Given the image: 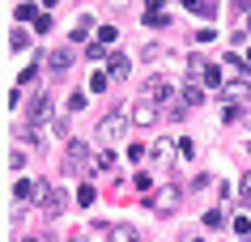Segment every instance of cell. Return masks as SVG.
I'll return each mask as SVG.
<instances>
[{"label":"cell","mask_w":251,"mask_h":242,"mask_svg":"<svg viewBox=\"0 0 251 242\" xmlns=\"http://www.w3.org/2000/svg\"><path fill=\"white\" fill-rule=\"evenodd\" d=\"M68 242H90V238H85V234H73V238H68Z\"/></svg>","instance_id":"obj_30"},{"label":"cell","mask_w":251,"mask_h":242,"mask_svg":"<svg viewBox=\"0 0 251 242\" xmlns=\"http://www.w3.org/2000/svg\"><path fill=\"white\" fill-rule=\"evenodd\" d=\"M226 98H230V102H234V98H247V85H243V81H230V85H226Z\"/></svg>","instance_id":"obj_16"},{"label":"cell","mask_w":251,"mask_h":242,"mask_svg":"<svg viewBox=\"0 0 251 242\" xmlns=\"http://www.w3.org/2000/svg\"><path fill=\"white\" fill-rule=\"evenodd\" d=\"M132 119L141 123V128H145V123H153V119H158V102H145V98H141V102H136V110H132Z\"/></svg>","instance_id":"obj_7"},{"label":"cell","mask_w":251,"mask_h":242,"mask_svg":"<svg viewBox=\"0 0 251 242\" xmlns=\"http://www.w3.org/2000/svg\"><path fill=\"white\" fill-rule=\"evenodd\" d=\"M238 119H243V123H247V128H251V110H243V115H238Z\"/></svg>","instance_id":"obj_29"},{"label":"cell","mask_w":251,"mask_h":242,"mask_svg":"<svg viewBox=\"0 0 251 242\" xmlns=\"http://www.w3.org/2000/svg\"><path fill=\"white\" fill-rule=\"evenodd\" d=\"M106 242H141V229H132V225H111Z\"/></svg>","instance_id":"obj_8"},{"label":"cell","mask_w":251,"mask_h":242,"mask_svg":"<svg viewBox=\"0 0 251 242\" xmlns=\"http://www.w3.org/2000/svg\"><path fill=\"white\" fill-rule=\"evenodd\" d=\"M64 204H68V191H51L47 204H43V213H47V217H60V213H64Z\"/></svg>","instance_id":"obj_9"},{"label":"cell","mask_w":251,"mask_h":242,"mask_svg":"<svg viewBox=\"0 0 251 242\" xmlns=\"http://www.w3.org/2000/svg\"><path fill=\"white\" fill-rule=\"evenodd\" d=\"M128 72H132V60H128V55H119V51H115V55H111V77L119 81V77H128Z\"/></svg>","instance_id":"obj_11"},{"label":"cell","mask_w":251,"mask_h":242,"mask_svg":"<svg viewBox=\"0 0 251 242\" xmlns=\"http://www.w3.org/2000/svg\"><path fill=\"white\" fill-rule=\"evenodd\" d=\"M247 68H251V47H247Z\"/></svg>","instance_id":"obj_31"},{"label":"cell","mask_w":251,"mask_h":242,"mask_svg":"<svg viewBox=\"0 0 251 242\" xmlns=\"http://www.w3.org/2000/svg\"><path fill=\"white\" fill-rule=\"evenodd\" d=\"M238 196H243V204H251V170L238 178Z\"/></svg>","instance_id":"obj_19"},{"label":"cell","mask_w":251,"mask_h":242,"mask_svg":"<svg viewBox=\"0 0 251 242\" xmlns=\"http://www.w3.org/2000/svg\"><path fill=\"white\" fill-rule=\"evenodd\" d=\"M124 132H128V115H124V110H111V115H102V123H98V140H102V145H115V140H124Z\"/></svg>","instance_id":"obj_1"},{"label":"cell","mask_w":251,"mask_h":242,"mask_svg":"<svg viewBox=\"0 0 251 242\" xmlns=\"http://www.w3.org/2000/svg\"><path fill=\"white\" fill-rule=\"evenodd\" d=\"M234 229H238V238H247V234H251V221H247V217H238Z\"/></svg>","instance_id":"obj_26"},{"label":"cell","mask_w":251,"mask_h":242,"mask_svg":"<svg viewBox=\"0 0 251 242\" xmlns=\"http://www.w3.org/2000/svg\"><path fill=\"white\" fill-rule=\"evenodd\" d=\"M34 77H39V64H30V68H22V77H17V81H22V85H30V81H34Z\"/></svg>","instance_id":"obj_23"},{"label":"cell","mask_w":251,"mask_h":242,"mask_svg":"<svg viewBox=\"0 0 251 242\" xmlns=\"http://www.w3.org/2000/svg\"><path fill=\"white\" fill-rule=\"evenodd\" d=\"M47 60H51V64H47V68H51L55 77H64L68 68H73V51H68V47H60V51H51V55H47Z\"/></svg>","instance_id":"obj_6"},{"label":"cell","mask_w":251,"mask_h":242,"mask_svg":"<svg viewBox=\"0 0 251 242\" xmlns=\"http://www.w3.org/2000/svg\"><path fill=\"white\" fill-rule=\"evenodd\" d=\"M90 26H94V22H90V17H81V22H77V26H73V39H85V34H90Z\"/></svg>","instance_id":"obj_20"},{"label":"cell","mask_w":251,"mask_h":242,"mask_svg":"<svg viewBox=\"0 0 251 242\" xmlns=\"http://www.w3.org/2000/svg\"><path fill=\"white\" fill-rule=\"evenodd\" d=\"M106 85H111V77H106L102 68H98V72L90 77V89H94V94H106Z\"/></svg>","instance_id":"obj_14"},{"label":"cell","mask_w":251,"mask_h":242,"mask_svg":"<svg viewBox=\"0 0 251 242\" xmlns=\"http://www.w3.org/2000/svg\"><path fill=\"white\" fill-rule=\"evenodd\" d=\"M247 26H251V13H247Z\"/></svg>","instance_id":"obj_32"},{"label":"cell","mask_w":251,"mask_h":242,"mask_svg":"<svg viewBox=\"0 0 251 242\" xmlns=\"http://www.w3.org/2000/svg\"><path fill=\"white\" fill-rule=\"evenodd\" d=\"M102 47H106V43H90V51H85V55H90V60H111V55H102Z\"/></svg>","instance_id":"obj_22"},{"label":"cell","mask_w":251,"mask_h":242,"mask_svg":"<svg viewBox=\"0 0 251 242\" xmlns=\"http://www.w3.org/2000/svg\"><path fill=\"white\" fill-rule=\"evenodd\" d=\"M162 4L166 0H145V13H162Z\"/></svg>","instance_id":"obj_28"},{"label":"cell","mask_w":251,"mask_h":242,"mask_svg":"<svg viewBox=\"0 0 251 242\" xmlns=\"http://www.w3.org/2000/svg\"><path fill=\"white\" fill-rule=\"evenodd\" d=\"M26 43H30V34H26V30H13V34H9V47H13V51H22Z\"/></svg>","instance_id":"obj_17"},{"label":"cell","mask_w":251,"mask_h":242,"mask_svg":"<svg viewBox=\"0 0 251 242\" xmlns=\"http://www.w3.org/2000/svg\"><path fill=\"white\" fill-rule=\"evenodd\" d=\"M145 204H149V208H153V213H171L175 204H179V187H162L158 196H149Z\"/></svg>","instance_id":"obj_4"},{"label":"cell","mask_w":251,"mask_h":242,"mask_svg":"<svg viewBox=\"0 0 251 242\" xmlns=\"http://www.w3.org/2000/svg\"><path fill=\"white\" fill-rule=\"evenodd\" d=\"M77 204H81V208H90V204H94V187H90V183H81V187H77Z\"/></svg>","instance_id":"obj_15"},{"label":"cell","mask_w":251,"mask_h":242,"mask_svg":"<svg viewBox=\"0 0 251 242\" xmlns=\"http://www.w3.org/2000/svg\"><path fill=\"white\" fill-rule=\"evenodd\" d=\"M13 196H17V204H30V200H34V183H30V178H22V183L13 187Z\"/></svg>","instance_id":"obj_12"},{"label":"cell","mask_w":251,"mask_h":242,"mask_svg":"<svg viewBox=\"0 0 251 242\" xmlns=\"http://www.w3.org/2000/svg\"><path fill=\"white\" fill-rule=\"evenodd\" d=\"M204 225L217 229V225H222V213H217V208H209V213H204Z\"/></svg>","instance_id":"obj_25"},{"label":"cell","mask_w":251,"mask_h":242,"mask_svg":"<svg viewBox=\"0 0 251 242\" xmlns=\"http://www.w3.org/2000/svg\"><path fill=\"white\" fill-rule=\"evenodd\" d=\"M90 153H85V145L81 140H68V157H64V170H73V175H90Z\"/></svg>","instance_id":"obj_2"},{"label":"cell","mask_w":251,"mask_h":242,"mask_svg":"<svg viewBox=\"0 0 251 242\" xmlns=\"http://www.w3.org/2000/svg\"><path fill=\"white\" fill-rule=\"evenodd\" d=\"M183 102H187V107H200V102H204V89H200L196 81H192V85L183 89Z\"/></svg>","instance_id":"obj_13"},{"label":"cell","mask_w":251,"mask_h":242,"mask_svg":"<svg viewBox=\"0 0 251 242\" xmlns=\"http://www.w3.org/2000/svg\"><path fill=\"white\" fill-rule=\"evenodd\" d=\"M145 157V145H128V161H141Z\"/></svg>","instance_id":"obj_27"},{"label":"cell","mask_w":251,"mask_h":242,"mask_svg":"<svg viewBox=\"0 0 251 242\" xmlns=\"http://www.w3.org/2000/svg\"><path fill=\"white\" fill-rule=\"evenodd\" d=\"M145 26L162 30V26H171V17H166V13H145Z\"/></svg>","instance_id":"obj_18"},{"label":"cell","mask_w":251,"mask_h":242,"mask_svg":"<svg viewBox=\"0 0 251 242\" xmlns=\"http://www.w3.org/2000/svg\"><path fill=\"white\" fill-rule=\"evenodd\" d=\"M183 9H187V13H196V17H213V13H217L213 0H183Z\"/></svg>","instance_id":"obj_10"},{"label":"cell","mask_w":251,"mask_h":242,"mask_svg":"<svg viewBox=\"0 0 251 242\" xmlns=\"http://www.w3.org/2000/svg\"><path fill=\"white\" fill-rule=\"evenodd\" d=\"M34 30H39V34H47V30H51V17L39 13V17H34Z\"/></svg>","instance_id":"obj_24"},{"label":"cell","mask_w":251,"mask_h":242,"mask_svg":"<svg viewBox=\"0 0 251 242\" xmlns=\"http://www.w3.org/2000/svg\"><path fill=\"white\" fill-rule=\"evenodd\" d=\"M9 166H13V170H22V166H26V149H22V145L13 149V157H9Z\"/></svg>","instance_id":"obj_21"},{"label":"cell","mask_w":251,"mask_h":242,"mask_svg":"<svg viewBox=\"0 0 251 242\" xmlns=\"http://www.w3.org/2000/svg\"><path fill=\"white\" fill-rule=\"evenodd\" d=\"M47 110H51V94H34V102H30V128H39L47 119Z\"/></svg>","instance_id":"obj_5"},{"label":"cell","mask_w":251,"mask_h":242,"mask_svg":"<svg viewBox=\"0 0 251 242\" xmlns=\"http://www.w3.org/2000/svg\"><path fill=\"white\" fill-rule=\"evenodd\" d=\"M141 94H145V102H171L175 89H171V81H166V77H149Z\"/></svg>","instance_id":"obj_3"},{"label":"cell","mask_w":251,"mask_h":242,"mask_svg":"<svg viewBox=\"0 0 251 242\" xmlns=\"http://www.w3.org/2000/svg\"><path fill=\"white\" fill-rule=\"evenodd\" d=\"M30 242H39V238H30Z\"/></svg>","instance_id":"obj_33"}]
</instances>
